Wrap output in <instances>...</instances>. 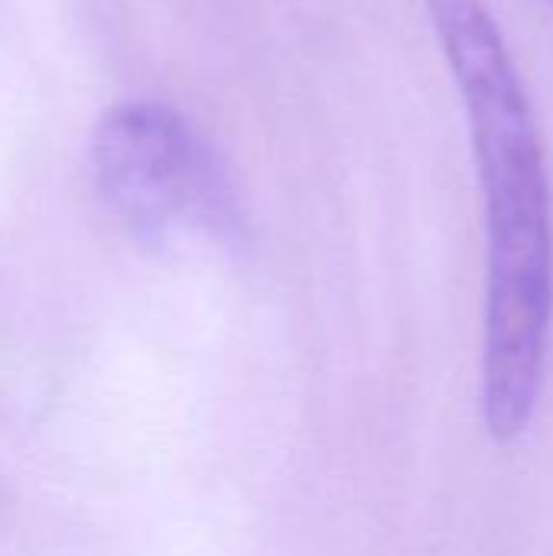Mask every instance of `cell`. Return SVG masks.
I'll return each mask as SVG.
<instances>
[{"mask_svg": "<svg viewBox=\"0 0 553 556\" xmlns=\"http://www.w3.org/2000/svg\"><path fill=\"white\" fill-rule=\"evenodd\" d=\"M91 173L114 222L140 244H235L241 199L225 156L173 104L130 98L91 134Z\"/></svg>", "mask_w": 553, "mask_h": 556, "instance_id": "2", "label": "cell"}, {"mask_svg": "<svg viewBox=\"0 0 553 556\" xmlns=\"http://www.w3.org/2000/svg\"><path fill=\"white\" fill-rule=\"evenodd\" d=\"M548 3H551V7H553V0H548Z\"/></svg>", "mask_w": 553, "mask_h": 556, "instance_id": "3", "label": "cell"}, {"mask_svg": "<svg viewBox=\"0 0 553 556\" xmlns=\"http://www.w3.org/2000/svg\"><path fill=\"white\" fill-rule=\"evenodd\" d=\"M466 111L482 215V424L518 443L544 397L553 339V182L544 130L486 0H424Z\"/></svg>", "mask_w": 553, "mask_h": 556, "instance_id": "1", "label": "cell"}]
</instances>
